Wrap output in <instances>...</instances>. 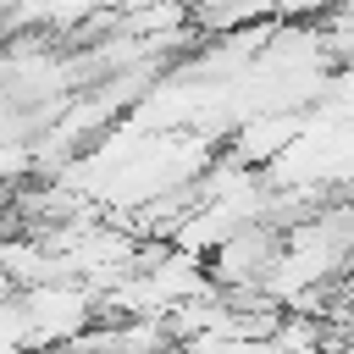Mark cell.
Returning <instances> with one entry per match:
<instances>
[{
  "label": "cell",
  "mask_w": 354,
  "mask_h": 354,
  "mask_svg": "<svg viewBox=\"0 0 354 354\" xmlns=\"http://www.w3.org/2000/svg\"><path fill=\"white\" fill-rule=\"evenodd\" d=\"M11 299H17V288H11V277H6V271H0V310H6V304H11Z\"/></svg>",
  "instance_id": "6da1fadb"
}]
</instances>
